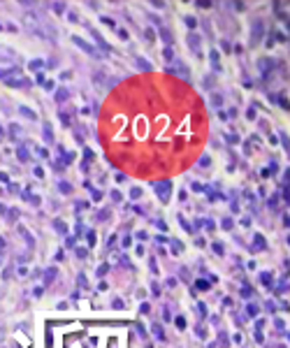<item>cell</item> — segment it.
I'll list each match as a JSON object with an SVG mask.
<instances>
[{
    "instance_id": "obj_1",
    "label": "cell",
    "mask_w": 290,
    "mask_h": 348,
    "mask_svg": "<svg viewBox=\"0 0 290 348\" xmlns=\"http://www.w3.org/2000/svg\"><path fill=\"white\" fill-rule=\"evenodd\" d=\"M153 190L158 193L160 202H167V200H169V190H172V183H169L167 179H163V181H153Z\"/></svg>"
},
{
    "instance_id": "obj_2",
    "label": "cell",
    "mask_w": 290,
    "mask_h": 348,
    "mask_svg": "<svg viewBox=\"0 0 290 348\" xmlns=\"http://www.w3.org/2000/svg\"><path fill=\"white\" fill-rule=\"evenodd\" d=\"M7 86H21V88H28L30 81L28 79H7Z\"/></svg>"
},
{
    "instance_id": "obj_3",
    "label": "cell",
    "mask_w": 290,
    "mask_h": 348,
    "mask_svg": "<svg viewBox=\"0 0 290 348\" xmlns=\"http://www.w3.org/2000/svg\"><path fill=\"white\" fill-rule=\"evenodd\" d=\"M188 44H190V49L195 51V54H200V37H197V35H190V37H188Z\"/></svg>"
},
{
    "instance_id": "obj_4",
    "label": "cell",
    "mask_w": 290,
    "mask_h": 348,
    "mask_svg": "<svg viewBox=\"0 0 290 348\" xmlns=\"http://www.w3.org/2000/svg\"><path fill=\"white\" fill-rule=\"evenodd\" d=\"M260 33H262V23H260V21H255V23H253V44L260 40Z\"/></svg>"
},
{
    "instance_id": "obj_5",
    "label": "cell",
    "mask_w": 290,
    "mask_h": 348,
    "mask_svg": "<svg viewBox=\"0 0 290 348\" xmlns=\"http://www.w3.org/2000/svg\"><path fill=\"white\" fill-rule=\"evenodd\" d=\"M246 313H248V318H255V316H258V306H255V304H248V306H246Z\"/></svg>"
},
{
    "instance_id": "obj_6",
    "label": "cell",
    "mask_w": 290,
    "mask_h": 348,
    "mask_svg": "<svg viewBox=\"0 0 290 348\" xmlns=\"http://www.w3.org/2000/svg\"><path fill=\"white\" fill-rule=\"evenodd\" d=\"M135 65H137V67H142V70H151V65H149L144 58H135Z\"/></svg>"
},
{
    "instance_id": "obj_7",
    "label": "cell",
    "mask_w": 290,
    "mask_h": 348,
    "mask_svg": "<svg viewBox=\"0 0 290 348\" xmlns=\"http://www.w3.org/2000/svg\"><path fill=\"white\" fill-rule=\"evenodd\" d=\"M44 137H46V142H51V139H54V135H51V128L44 123Z\"/></svg>"
},
{
    "instance_id": "obj_8",
    "label": "cell",
    "mask_w": 290,
    "mask_h": 348,
    "mask_svg": "<svg viewBox=\"0 0 290 348\" xmlns=\"http://www.w3.org/2000/svg\"><path fill=\"white\" fill-rule=\"evenodd\" d=\"M153 334H156L158 339H163V327L160 325H153Z\"/></svg>"
},
{
    "instance_id": "obj_9",
    "label": "cell",
    "mask_w": 290,
    "mask_h": 348,
    "mask_svg": "<svg viewBox=\"0 0 290 348\" xmlns=\"http://www.w3.org/2000/svg\"><path fill=\"white\" fill-rule=\"evenodd\" d=\"M262 283H271V272H265L262 274Z\"/></svg>"
},
{
    "instance_id": "obj_10",
    "label": "cell",
    "mask_w": 290,
    "mask_h": 348,
    "mask_svg": "<svg viewBox=\"0 0 290 348\" xmlns=\"http://www.w3.org/2000/svg\"><path fill=\"white\" fill-rule=\"evenodd\" d=\"M251 295H253V288H251V286L242 290V297H251Z\"/></svg>"
},
{
    "instance_id": "obj_11",
    "label": "cell",
    "mask_w": 290,
    "mask_h": 348,
    "mask_svg": "<svg viewBox=\"0 0 290 348\" xmlns=\"http://www.w3.org/2000/svg\"><path fill=\"white\" fill-rule=\"evenodd\" d=\"M21 114H23V116H28V118H35V114H33L30 109H26V107H21Z\"/></svg>"
},
{
    "instance_id": "obj_12",
    "label": "cell",
    "mask_w": 290,
    "mask_h": 348,
    "mask_svg": "<svg viewBox=\"0 0 290 348\" xmlns=\"http://www.w3.org/2000/svg\"><path fill=\"white\" fill-rule=\"evenodd\" d=\"M54 276H56V269H49V272H46V281H51Z\"/></svg>"
},
{
    "instance_id": "obj_13",
    "label": "cell",
    "mask_w": 290,
    "mask_h": 348,
    "mask_svg": "<svg viewBox=\"0 0 290 348\" xmlns=\"http://www.w3.org/2000/svg\"><path fill=\"white\" fill-rule=\"evenodd\" d=\"M223 228H225V230H230V228H232V220H230V218H225V220H223Z\"/></svg>"
},
{
    "instance_id": "obj_14",
    "label": "cell",
    "mask_w": 290,
    "mask_h": 348,
    "mask_svg": "<svg viewBox=\"0 0 290 348\" xmlns=\"http://www.w3.org/2000/svg\"><path fill=\"white\" fill-rule=\"evenodd\" d=\"M130 195H132V197H139V195H142V190H139V188H132V193H130Z\"/></svg>"
},
{
    "instance_id": "obj_15",
    "label": "cell",
    "mask_w": 290,
    "mask_h": 348,
    "mask_svg": "<svg viewBox=\"0 0 290 348\" xmlns=\"http://www.w3.org/2000/svg\"><path fill=\"white\" fill-rule=\"evenodd\" d=\"M88 244H91V246L95 244V234H93V232H88Z\"/></svg>"
}]
</instances>
